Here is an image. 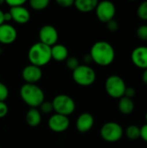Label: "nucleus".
<instances>
[{"mask_svg": "<svg viewBox=\"0 0 147 148\" xmlns=\"http://www.w3.org/2000/svg\"><path fill=\"white\" fill-rule=\"evenodd\" d=\"M94 123V116L89 113H83L78 117L76 121V128L80 133L84 134L88 132L93 127Z\"/></svg>", "mask_w": 147, "mask_h": 148, "instance_id": "nucleus-15", "label": "nucleus"}, {"mask_svg": "<svg viewBox=\"0 0 147 148\" xmlns=\"http://www.w3.org/2000/svg\"><path fill=\"white\" fill-rule=\"evenodd\" d=\"M5 3L9 6H10V8H12V7L23 6L26 3V1L25 0H7V1H5Z\"/></svg>", "mask_w": 147, "mask_h": 148, "instance_id": "nucleus-28", "label": "nucleus"}, {"mask_svg": "<svg viewBox=\"0 0 147 148\" xmlns=\"http://www.w3.org/2000/svg\"><path fill=\"white\" fill-rule=\"evenodd\" d=\"M3 3H5V1H3V0H0V5H1V4H3Z\"/></svg>", "mask_w": 147, "mask_h": 148, "instance_id": "nucleus-36", "label": "nucleus"}, {"mask_svg": "<svg viewBox=\"0 0 147 148\" xmlns=\"http://www.w3.org/2000/svg\"><path fill=\"white\" fill-rule=\"evenodd\" d=\"M146 122H147V112H146Z\"/></svg>", "mask_w": 147, "mask_h": 148, "instance_id": "nucleus-37", "label": "nucleus"}, {"mask_svg": "<svg viewBox=\"0 0 147 148\" xmlns=\"http://www.w3.org/2000/svg\"><path fill=\"white\" fill-rule=\"evenodd\" d=\"M95 10L98 19L101 22L106 23L114 19L113 17L116 13L115 5L110 1H102L98 3Z\"/></svg>", "mask_w": 147, "mask_h": 148, "instance_id": "nucleus-8", "label": "nucleus"}, {"mask_svg": "<svg viewBox=\"0 0 147 148\" xmlns=\"http://www.w3.org/2000/svg\"><path fill=\"white\" fill-rule=\"evenodd\" d=\"M89 55L93 62L103 67L112 64L115 58L113 47L106 41H98L94 43Z\"/></svg>", "mask_w": 147, "mask_h": 148, "instance_id": "nucleus-1", "label": "nucleus"}, {"mask_svg": "<svg viewBox=\"0 0 147 148\" xmlns=\"http://www.w3.org/2000/svg\"><path fill=\"white\" fill-rule=\"evenodd\" d=\"M142 81L143 82L147 85V69H144L143 71V74H142Z\"/></svg>", "mask_w": 147, "mask_h": 148, "instance_id": "nucleus-34", "label": "nucleus"}, {"mask_svg": "<svg viewBox=\"0 0 147 148\" xmlns=\"http://www.w3.org/2000/svg\"><path fill=\"white\" fill-rule=\"evenodd\" d=\"M123 134L124 130L122 127L114 121L107 122L101 128V136L107 142H117L121 140Z\"/></svg>", "mask_w": 147, "mask_h": 148, "instance_id": "nucleus-7", "label": "nucleus"}, {"mask_svg": "<svg viewBox=\"0 0 147 148\" xmlns=\"http://www.w3.org/2000/svg\"><path fill=\"white\" fill-rule=\"evenodd\" d=\"M140 139L147 142V123L140 127Z\"/></svg>", "mask_w": 147, "mask_h": 148, "instance_id": "nucleus-32", "label": "nucleus"}, {"mask_svg": "<svg viewBox=\"0 0 147 148\" xmlns=\"http://www.w3.org/2000/svg\"><path fill=\"white\" fill-rule=\"evenodd\" d=\"M137 36L142 40V41H147V24H141L137 29Z\"/></svg>", "mask_w": 147, "mask_h": 148, "instance_id": "nucleus-23", "label": "nucleus"}, {"mask_svg": "<svg viewBox=\"0 0 147 148\" xmlns=\"http://www.w3.org/2000/svg\"><path fill=\"white\" fill-rule=\"evenodd\" d=\"M138 16L144 21H147V1H145L139 4L137 10Z\"/></svg>", "mask_w": 147, "mask_h": 148, "instance_id": "nucleus-22", "label": "nucleus"}, {"mask_svg": "<svg viewBox=\"0 0 147 148\" xmlns=\"http://www.w3.org/2000/svg\"><path fill=\"white\" fill-rule=\"evenodd\" d=\"M51 57L58 62L65 61L68 57V50L62 44H55L51 47Z\"/></svg>", "mask_w": 147, "mask_h": 148, "instance_id": "nucleus-16", "label": "nucleus"}, {"mask_svg": "<svg viewBox=\"0 0 147 148\" xmlns=\"http://www.w3.org/2000/svg\"><path fill=\"white\" fill-rule=\"evenodd\" d=\"M56 3L61 6V7H63V8H68L72 5H74L75 3V1L73 0H57Z\"/></svg>", "mask_w": 147, "mask_h": 148, "instance_id": "nucleus-31", "label": "nucleus"}, {"mask_svg": "<svg viewBox=\"0 0 147 148\" xmlns=\"http://www.w3.org/2000/svg\"><path fill=\"white\" fill-rule=\"evenodd\" d=\"M49 127L55 133H62L69 127V120L68 116L55 114L52 115L48 122Z\"/></svg>", "mask_w": 147, "mask_h": 148, "instance_id": "nucleus-10", "label": "nucleus"}, {"mask_svg": "<svg viewBox=\"0 0 147 148\" xmlns=\"http://www.w3.org/2000/svg\"><path fill=\"white\" fill-rule=\"evenodd\" d=\"M25 120L27 124L29 127H36L40 125L42 121V115L39 110L36 108H30L27 113L25 116Z\"/></svg>", "mask_w": 147, "mask_h": 148, "instance_id": "nucleus-17", "label": "nucleus"}, {"mask_svg": "<svg viewBox=\"0 0 147 148\" xmlns=\"http://www.w3.org/2000/svg\"><path fill=\"white\" fill-rule=\"evenodd\" d=\"M73 79L80 86H91L96 80V73L88 65H80L73 71Z\"/></svg>", "mask_w": 147, "mask_h": 148, "instance_id": "nucleus-5", "label": "nucleus"}, {"mask_svg": "<svg viewBox=\"0 0 147 148\" xmlns=\"http://www.w3.org/2000/svg\"><path fill=\"white\" fill-rule=\"evenodd\" d=\"M54 111L55 114L68 116L72 114L75 109L74 100L67 95H58L52 101Z\"/></svg>", "mask_w": 147, "mask_h": 148, "instance_id": "nucleus-6", "label": "nucleus"}, {"mask_svg": "<svg viewBox=\"0 0 147 148\" xmlns=\"http://www.w3.org/2000/svg\"><path fill=\"white\" fill-rule=\"evenodd\" d=\"M20 96L22 100L31 108L40 107V105L44 101V93L42 88L36 84H23L20 88Z\"/></svg>", "mask_w": 147, "mask_h": 148, "instance_id": "nucleus-3", "label": "nucleus"}, {"mask_svg": "<svg viewBox=\"0 0 147 148\" xmlns=\"http://www.w3.org/2000/svg\"><path fill=\"white\" fill-rule=\"evenodd\" d=\"M16 36L17 32L12 25L9 23L0 25V43L10 44L16 41Z\"/></svg>", "mask_w": 147, "mask_h": 148, "instance_id": "nucleus-13", "label": "nucleus"}, {"mask_svg": "<svg viewBox=\"0 0 147 148\" xmlns=\"http://www.w3.org/2000/svg\"><path fill=\"white\" fill-rule=\"evenodd\" d=\"M136 95V89L133 87H126L124 96L129 99H133Z\"/></svg>", "mask_w": 147, "mask_h": 148, "instance_id": "nucleus-29", "label": "nucleus"}, {"mask_svg": "<svg viewBox=\"0 0 147 148\" xmlns=\"http://www.w3.org/2000/svg\"><path fill=\"white\" fill-rule=\"evenodd\" d=\"M107 27L108 30H110L112 32H114V31H117L119 29L120 25H119V23L116 20L113 19V20L109 21L108 23H107Z\"/></svg>", "mask_w": 147, "mask_h": 148, "instance_id": "nucleus-27", "label": "nucleus"}, {"mask_svg": "<svg viewBox=\"0 0 147 148\" xmlns=\"http://www.w3.org/2000/svg\"><path fill=\"white\" fill-rule=\"evenodd\" d=\"M22 76L23 79L26 82V83L35 84L42 78V72L41 68L29 64L23 69Z\"/></svg>", "mask_w": 147, "mask_h": 148, "instance_id": "nucleus-12", "label": "nucleus"}, {"mask_svg": "<svg viewBox=\"0 0 147 148\" xmlns=\"http://www.w3.org/2000/svg\"><path fill=\"white\" fill-rule=\"evenodd\" d=\"M3 19H4V22L11 21V20H12V17H11L10 13V12H4V13H3Z\"/></svg>", "mask_w": 147, "mask_h": 148, "instance_id": "nucleus-33", "label": "nucleus"}, {"mask_svg": "<svg viewBox=\"0 0 147 148\" xmlns=\"http://www.w3.org/2000/svg\"><path fill=\"white\" fill-rule=\"evenodd\" d=\"M66 64H67L68 69H71L72 71H74L77 67L80 66L79 60L75 57H68L66 61Z\"/></svg>", "mask_w": 147, "mask_h": 148, "instance_id": "nucleus-24", "label": "nucleus"}, {"mask_svg": "<svg viewBox=\"0 0 147 148\" xmlns=\"http://www.w3.org/2000/svg\"><path fill=\"white\" fill-rule=\"evenodd\" d=\"M9 108L4 101H0V118H3L8 114Z\"/></svg>", "mask_w": 147, "mask_h": 148, "instance_id": "nucleus-30", "label": "nucleus"}, {"mask_svg": "<svg viewBox=\"0 0 147 148\" xmlns=\"http://www.w3.org/2000/svg\"><path fill=\"white\" fill-rule=\"evenodd\" d=\"M28 58L30 64L36 67H42L47 65L51 57V47L45 45L42 42H36L33 44L28 52Z\"/></svg>", "mask_w": 147, "mask_h": 148, "instance_id": "nucleus-2", "label": "nucleus"}, {"mask_svg": "<svg viewBox=\"0 0 147 148\" xmlns=\"http://www.w3.org/2000/svg\"><path fill=\"white\" fill-rule=\"evenodd\" d=\"M40 110L43 114H49L52 111H54V108H53L52 101L51 102H49V101H43L40 105Z\"/></svg>", "mask_w": 147, "mask_h": 148, "instance_id": "nucleus-25", "label": "nucleus"}, {"mask_svg": "<svg viewBox=\"0 0 147 148\" xmlns=\"http://www.w3.org/2000/svg\"><path fill=\"white\" fill-rule=\"evenodd\" d=\"M3 11L2 10H0V25L4 23V19H3Z\"/></svg>", "mask_w": 147, "mask_h": 148, "instance_id": "nucleus-35", "label": "nucleus"}, {"mask_svg": "<svg viewBox=\"0 0 147 148\" xmlns=\"http://www.w3.org/2000/svg\"><path fill=\"white\" fill-rule=\"evenodd\" d=\"M126 136L131 140H136L140 138V127L136 125H131L125 131Z\"/></svg>", "mask_w": 147, "mask_h": 148, "instance_id": "nucleus-20", "label": "nucleus"}, {"mask_svg": "<svg viewBox=\"0 0 147 148\" xmlns=\"http://www.w3.org/2000/svg\"><path fill=\"white\" fill-rule=\"evenodd\" d=\"M9 12L11 15L12 20H14L17 23L24 24L29 21V18H30L29 11L23 6L12 7L10 8Z\"/></svg>", "mask_w": 147, "mask_h": 148, "instance_id": "nucleus-14", "label": "nucleus"}, {"mask_svg": "<svg viewBox=\"0 0 147 148\" xmlns=\"http://www.w3.org/2000/svg\"><path fill=\"white\" fill-rule=\"evenodd\" d=\"M126 85L125 81L119 75H113L107 77L105 82V89L107 95L114 99H120L124 96Z\"/></svg>", "mask_w": 147, "mask_h": 148, "instance_id": "nucleus-4", "label": "nucleus"}, {"mask_svg": "<svg viewBox=\"0 0 147 148\" xmlns=\"http://www.w3.org/2000/svg\"><path fill=\"white\" fill-rule=\"evenodd\" d=\"M39 39L40 42L52 47L56 44L58 40V32L54 26L49 24L44 25L39 30Z\"/></svg>", "mask_w": 147, "mask_h": 148, "instance_id": "nucleus-9", "label": "nucleus"}, {"mask_svg": "<svg viewBox=\"0 0 147 148\" xmlns=\"http://www.w3.org/2000/svg\"><path fill=\"white\" fill-rule=\"evenodd\" d=\"M119 110L123 114H130L134 110V102L133 99L121 97L119 101Z\"/></svg>", "mask_w": 147, "mask_h": 148, "instance_id": "nucleus-19", "label": "nucleus"}, {"mask_svg": "<svg viewBox=\"0 0 147 148\" xmlns=\"http://www.w3.org/2000/svg\"><path fill=\"white\" fill-rule=\"evenodd\" d=\"M98 3L97 0H76L74 5L81 12H89L95 10Z\"/></svg>", "mask_w": 147, "mask_h": 148, "instance_id": "nucleus-18", "label": "nucleus"}, {"mask_svg": "<svg viewBox=\"0 0 147 148\" xmlns=\"http://www.w3.org/2000/svg\"><path fill=\"white\" fill-rule=\"evenodd\" d=\"M29 4L33 10H42L48 7L49 4V0H31L29 2Z\"/></svg>", "mask_w": 147, "mask_h": 148, "instance_id": "nucleus-21", "label": "nucleus"}, {"mask_svg": "<svg viewBox=\"0 0 147 148\" xmlns=\"http://www.w3.org/2000/svg\"><path fill=\"white\" fill-rule=\"evenodd\" d=\"M9 96V89L5 84L0 82V101H4Z\"/></svg>", "mask_w": 147, "mask_h": 148, "instance_id": "nucleus-26", "label": "nucleus"}, {"mask_svg": "<svg viewBox=\"0 0 147 148\" xmlns=\"http://www.w3.org/2000/svg\"><path fill=\"white\" fill-rule=\"evenodd\" d=\"M132 62L142 69H147V46L136 47L131 54Z\"/></svg>", "mask_w": 147, "mask_h": 148, "instance_id": "nucleus-11", "label": "nucleus"}]
</instances>
